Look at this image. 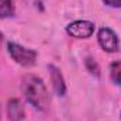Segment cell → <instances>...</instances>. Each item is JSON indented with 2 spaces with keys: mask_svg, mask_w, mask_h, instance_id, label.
<instances>
[{
  "mask_svg": "<svg viewBox=\"0 0 121 121\" xmlns=\"http://www.w3.org/2000/svg\"><path fill=\"white\" fill-rule=\"evenodd\" d=\"M21 91L27 100L35 110L45 111L49 106V94L44 80L35 75H27L23 78Z\"/></svg>",
  "mask_w": 121,
  "mask_h": 121,
  "instance_id": "6da1fadb",
  "label": "cell"
},
{
  "mask_svg": "<svg viewBox=\"0 0 121 121\" xmlns=\"http://www.w3.org/2000/svg\"><path fill=\"white\" fill-rule=\"evenodd\" d=\"M7 51H9L10 56L21 66H27V68L32 66L37 60V52L34 49L24 48V47H21L20 44H16V42H9L7 44Z\"/></svg>",
  "mask_w": 121,
  "mask_h": 121,
  "instance_id": "7a4b0ae2",
  "label": "cell"
},
{
  "mask_svg": "<svg viewBox=\"0 0 121 121\" xmlns=\"http://www.w3.org/2000/svg\"><path fill=\"white\" fill-rule=\"evenodd\" d=\"M97 39H99L100 47L107 52H117L120 48V39L117 34L108 27H103L99 30Z\"/></svg>",
  "mask_w": 121,
  "mask_h": 121,
  "instance_id": "3957f363",
  "label": "cell"
},
{
  "mask_svg": "<svg viewBox=\"0 0 121 121\" xmlns=\"http://www.w3.org/2000/svg\"><path fill=\"white\" fill-rule=\"evenodd\" d=\"M66 32L73 38L86 39V38L91 37V34L94 32V24L87 20H78V21L70 23L66 27Z\"/></svg>",
  "mask_w": 121,
  "mask_h": 121,
  "instance_id": "277c9868",
  "label": "cell"
},
{
  "mask_svg": "<svg viewBox=\"0 0 121 121\" xmlns=\"http://www.w3.org/2000/svg\"><path fill=\"white\" fill-rule=\"evenodd\" d=\"M7 117L10 121H23L26 117L24 107L18 99H10L7 103Z\"/></svg>",
  "mask_w": 121,
  "mask_h": 121,
  "instance_id": "5b68a950",
  "label": "cell"
},
{
  "mask_svg": "<svg viewBox=\"0 0 121 121\" xmlns=\"http://www.w3.org/2000/svg\"><path fill=\"white\" fill-rule=\"evenodd\" d=\"M49 72H51V80H52V86L54 90L58 96H65L66 93V85L63 80V76L60 73V70L55 65H49Z\"/></svg>",
  "mask_w": 121,
  "mask_h": 121,
  "instance_id": "8992f818",
  "label": "cell"
},
{
  "mask_svg": "<svg viewBox=\"0 0 121 121\" xmlns=\"http://www.w3.org/2000/svg\"><path fill=\"white\" fill-rule=\"evenodd\" d=\"M14 16V4L11 0H0V18H9Z\"/></svg>",
  "mask_w": 121,
  "mask_h": 121,
  "instance_id": "52a82bcc",
  "label": "cell"
},
{
  "mask_svg": "<svg viewBox=\"0 0 121 121\" xmlns=\"http://www.w3.org/2000/svg\"><path fill=\"white\" fill-rule=\"evenodd\" d=\"M110 78L116 85L121 86V59L114 60L110 65Z\"/></svg>",
  "mask_w": 121,
  "mask_h": 121,
  "instance_id": "ba28073f",
  "label": "cell"
},
{
  "mask_svg": "<svg viewBox=\"0 0 121 121\" xmlns=\"http://www.w3.org/2000/svg\"><path fill=\"white\" fill-rule=\"evenodd\" d=\"M86 66H87V69H89V72H90L91 75H96V76H99V75H100L99 65L91 59V58H87V59H86Z\"/></svg>",
  "mask_w": 121,
  "mask_h": 121,
  "instance_id": "9c48e42d",
  "label": "cell"
},
{
  "mask_svg": "<svg viewBox=\"0 0 121 121\" xmlns=\"http://www.w3.org/2000/svg\"><path fill=\"white\" fill-rule=\"evenodd\" d=\"M110 7H121V0H103Z\"/></svg>",
  "mask_w": 121,
  "mask_h": 121,
  "instance_id": "30bf717a",
  "label": "cell"
},
{
  "mask_svg": "<svg viewBox=\"0 0 121 121\" xmlns=\"http://www.w3.org/2000/svg\"><path fill=\"white\" fill-rule=\"evenodd\" d=\"M1 41H3V34L0 32V44H1Z\"/></svg>",
  "mask_w": 121,
  "mask_h": 121,
  "instance_id": "8fae6325",
  "label": "cell"
}]
</instances>
